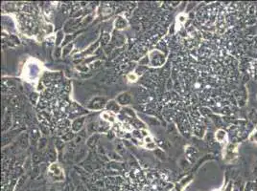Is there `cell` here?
Listing matches in <instances>:
<instances>
[{
	"instance_id": "2",
	"label": "cell",
	"mask_w": 257,
	"mask_h": 191,
	"mask_svg": "<svg viewBox=\"0 0 257 191\" xmlns=\"http://www.w3.org/2000/svg\"><path fill=\"white\" fill-rule=\"evenodd\" d=\"M251 137H255V139H254V142H256V143H257V131H255V132H253V133H252Z\"/></svg>"
},
{
	"instance_id": "1",
	"label": "cell",
	"mask_w": 257,
	"mask_h": 191,
	"mask_svg": "<svg viewBox=\"0 0 257 191\" xmlns=\"http://www.w3.org/2000/svg\"><path fill=\"white\" fill-rule=\"evenodd\" d=\"M227 138V133L223 130H219L218 133L216 134V139L220 141V142H223L225 141V139Z\"/></svg>"
}]
</instances>
